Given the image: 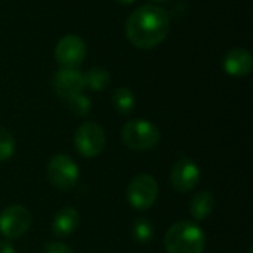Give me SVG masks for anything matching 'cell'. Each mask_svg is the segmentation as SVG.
<instances>
[{
  "instance_id": "22",
  "label": "cell",
  "mask_w": 253,
  "mask_h": 253,
  "mask_svg": "<svg viewBox=\"0 0 253 253\" xmlns=\"http://www.w3.org/2000/svg\"><path fill=\"white\" fill-rule=\"evenodd\" d=\"M153 3H165V1H169V0H150Z\"/></svg>"
},
{
  "instance_id": "12",
  "label": "cell",
  "mask_w": 253,
  "mask_h": 253,
  "mask_svg": "<svg viewBox=\"0 0 253 253\" xmlns=\"http://www.w3.org/2000/svg\"><path fill=\"white\" fill-rule=\"evenodd\" d=\"M79 222H80L79 212L71 206H65L55 213L52 219V233L56 237H67L77 230Z\"/></svg>"
},
{
  "instance_id": "3",
  "label": "cell",
  "mask_w": 253,
  "mask_h": 253,
  "mask_svg": "<svg viewBox=\"0 0 253 253\" xmlns=\"http://www.w3.org/2000/svg\"><path fill=\"white\" fill-rule=\"evenodd\" d=\"M123 144L133 151H150L160 142L159 127L144 119H133L122 127Z\"/></svg>"
},
{
  "instance_id": "6",
  "label": "cell",
  "mask_w": 253,
  "mask_h": 253,
  "mask_svg": "<svg viewBox=\"0 0 253 253\" xmlns=\"http://www.w3.org/2000/svg\"><path fill=\"white\" fill-rule=\"evenodd\" d=\"M159 196V185L151 175L142 173L135 176L126 191V197L129 205L138 211L150 209Z\"/></svg>"
},
{
  "instance_id": "1",
  "label": "cell",
  "mask_w": 253,
  "mask_h": 253,
  "mask_svg": "<svg viewBox=\"0 0 253 253\" xmlns=\"http://www.w3.org/2000/svg\"><path fill=\"white\" fill-rule=\"evenodd\" d=\"M127 40L138 49H153L163 43L170 30L169 13L156 4L135 9L125 25Z\"/></svg>"
},
{
  "instance_id": "15",
  "label": "cell",
  "mask_w": 253,
  "mask_h": 253,
  "mask_svg": "<svg viewBox=\"0 0 253 253\" xmlns=\"http://www.w3.org/2000/svg\"><path fill=\"white\" fill-rule=\"evenodd\" d=\"M111 102L119 114L129 116L135 108V95L129 87H117L111 95Z\"/></svg>"
},
{
  "instance_id": "19",
  "label": "cell",
  "mask_w": 253,
  "mask_h": 253,
  "mask_svg": "<svg viewBox=\"0 0 253 253\" xmlns=\"http://www.w3.org/2000/svg\"><path fill=\"white\" fill-rule=\"evenodd\" d=\"M43 253H74L71 251V248H68L64 243H49L44 246Z\"/></svg>"
},
{
  "instance_id": "7",
  "label": "cell",
  "mask_w": 253,
  "mask_h": 253,
  "mask_svg": "<svg viewBox=\"0 0 253 253\" xmlns=\"http://www.w3.org/2000/svg\"><path fill=\"white\" fill-rule=\"evenodd\" d=\"M86 43L76 34L64 36L55 47L53 56L61 68H79L86 58Z\"/></svg>"
},
{
  "instance_id": "5",
  "label": "cell",
  "mask_w": 253,
  "mask_h": 253,
  "mask_svg": "<svg viewBox=\"0 0 253 253\" xmlns=\"http://www.w3.org/2000/svg\"><path fill=\"white\" fill-rule=\"evenodd\" d=\"M74 147L77 153L86 159L96 157L105 147V132L102 126L95 122L80 125L74 133Z\"/></svg>"
},
{
  "instance_id": "17",
  "label": "cell",
  "mask_w": 253,
  "mask_h": 253,
  "mask_svg": "<svg viewBox=\"0 0 253 253\" xmlns=\"http://www.w3.org/2000/svg\"><path fill=\"white\" fill-rule=\"evenodd\" d=\"M68 108L79 117H86L90 110H92V102H90V98L86 96L83 92L82 93H77V95H73L70 98L65 99Z\"/></svg>"
},
{
  "instance_id": "4",
  "label": "cell",
  "mask_w": 253,
  "mask_h": 253,
  "mask_svg": "<svg viewBox=\"0 0 253 253\" xmlns=\"http://www.w3.org/2000/svg\"><path fill=\"white\" fill-rule=\"evenodd\" d=\"M49 182L62 191L71 190L79 181V166L67 154H55L50 157L46 169Z\"/></svg>"
},
{
  "instance_id": "13",
  "label": "cell",
  "mask_w": 253,
  "mask_h": 253,
  "mask_svg": "<svg viewBox=\"0 0 253 253\" xmlns=\"http://www.w3.org/2000/svg\"><path fill=\"white\" fill-rule=\"evenodd\" d=\"M215 208V197L211 191H200L194 196L190 205V215L194 221H205L211 216Z\"/></svg>"
},
{
  "instance_id": "9",
  "label": "cell",
  "mask_w": 253,
  "mask_h": 253,
  "mask_svg": "<svg viewBox=\"0 0 253 253\" xmlns=\"http://www.w3.org/2000/svg\"><path fill=\"white\" fill-rule=\"evenodd\" d=\"M200 169L196 162L181 157L170 170V184L178 193H190L200 182Z\"/></svg>"
},
{
  "instance_id": "16",
  "label": "cell",
  "mask_w": 253,
  "mask_h": 253,
  "mask_svg": "<svg viewBox=\"0 0 253 253\" xmlns=\"http://www.w3.org/2000/svg\"><path fill=\"white\" fill-rule=\"evenodd\" d=\"M132 237L141 245L150 243L154 237V225L151 221L147 218H138L132 225Z\"/></svg>"
},
{
  "instance_id": "11",
  "label": "cell",
  "mask_w": 253,
  "mask_h": 253,
  "mask_svg": "<svg viewBox=\"0 0 253 253\" xmlns=\"http://www.w3.org/2000/svg\"><path fill=\"white\" fill-rule=\"evenodd\" d=\"M253 67V58L249 50L243 47H234L228 50L222 59V68L225 74L231 77H245L251 74Z\"/></svg>"
},
{
  "instance_id": "21",
  "label": "cell",
  "mask_w": 253,
  "mask_h": 253,
  "mask_svg": "<svg viewBox=\"0 0 253 253\" xmlns=\"http://www.w3.org/2000/svg\"><path fill=\"white\" fill-rule=\"evenodd\" d=\"M116 1H117L119 4H125V6H126V4H132V3H135L136 0H116Z\"/></svg>"
},
{
  "instance_id": "14",
  "label": "cell",
  "mask_w": 253,
  "mask_h": 253,
  "mask_svg": "<svg viewBox=\"0 0 253 253\" xmlns=\"http://www.w3.org/2000/svg\"><path fill=\"white\" fill-rule=\"evenodd\" d=\"M83 77H84V87H89L93 92H101L107 89L111 80L110 73L104 67H92L83 74Z\"/></svg>"
},
{
  "instance_id": "18",
  "label": "cell",
  "mask_w": 253,
  "mask_h": 253,
  "mask_svg": "<svg viewBox=\"0 0 253 253\" xmlns=\"http://www.w3.org/2000/svg\"><path fill=\"white\" fill-rule=\"evenodd\" d=\"M15 153V139L9 130L0 127V162H7Z\"/></svg>"
},
{
  "instance_id": "2",
  "label": "cell",
  "mask_w": 253,
  "mask_h": 253,
  "mask_svg": "<svg viewBox=\"0 0 253 253\" xmlns=\"http://www.w3.org/2000/svg\"><path fill=\"white\" fill-rule=\"evenodd\" d=\"M205 248L206 236L196 222H176L165 234V249L168 253H203Z\"/></svg>"
},
{
  "instance_id": "20",
  "label": "cell",
  "mask_w": 253,
  "mask_h": 253,
  "mask_svg": "<svg viewBox=\"0 0 253 253\" xmlns=\"http://www.w3.org/2000/svg\"><path fill=\"white\" fill-rule=\"evenodd\" d=\"M0 253H15V248L10 242L1 240L0 242Z\"/></svg>"
},
{
  "instance_id": "10",
  "label": "cell",
  "mask_w": 253,
  "mask_h": 253,
  "mask_svg": "<svg viewBox=\"0 0 253 253\" xmlns=\"http://www.w3.org/2000/svg\"><path fill=\"white\" fill-rule=\"evenodd\" d=\"M52 89L64 101L73 95L82 93L86 89L83 73L79 68H59L52 76Z\"/></svg>"
},
{
  "instance_id": "8",
  "label": "cell",
  "mask_w": 253,
  "mask_h": 253,
  "mask_svg": "<svg viewBox=\"0 0 253 253\" xmlns=\"http://www.w3.org/2000/svg\"><path fill=\"white\" fill-rule=\"evenodd\" d=\"M31 225V213L21 205H10L0 212V234L6 239L24 236Z\"/></svg>"
}]
</instances>
